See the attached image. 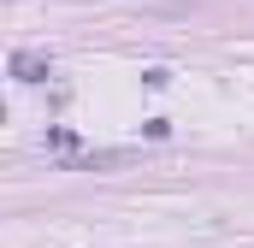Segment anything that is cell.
Returning a JSON list of instances; mask_svg holds the SVG:
<instances>
[{
  "instance_id": "1",
  "label": "cell",
  "mask_w": 254,
  "mask_h": 248,
  "mask_svg": "<svg viewBox=\"0 0 254 248\" xmlns=\"http://www.w3.org/2000/svg\"><path fill=\"white\" fill-rule=\"evenodd\" d=\"M12 77H18V83H42V77H48V60H42V54H12Z\"/></svg>"
}]
</instances>
